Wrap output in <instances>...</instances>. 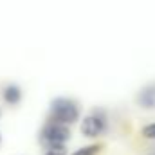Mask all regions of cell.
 I'll return each instance as SVG.
<instances>
[{"label": "cell", "mask_w": 155, "mask_h": 155, "mask_svg": "<svg viewBox=\"0 0 155 155\" xmlns=\"http://www.w3.org/2000/svg\"><path fill=\"white\" fill-rule=\"evenodd\" d=\"M79 116H81L79 105L71 97H54L49 105V121L71 126L78 123Z\"/></svg>", "instance_id": "6da1fadb"}, {"label": "cell", "mask_w": 155, "mask_h": 155, "mask_svg": "<svg viewBox=\"0 0 155 155\" xmlns=\"http://www.w3.org/2000/svg\"><path fill=\"white\" fill-rule=\"evenodd\" d=\"M72 137V132L69 126L54 123V121H47L41 130H40V143L43 148L49 146H65Z\"/></svg>", "instance_id": "7a4b0ae2"}, {"label": "cell", "mask_w": 155, "mask_h": 155, "mask_svg": "<svg viewBox=\"0 0 155 155\" xmlns=\"http://www.w3.org/2000/svg\"><path fill=\"white\" fill-rule=\"evenodd\" d=\"M107 130H108V119H107V114L101 112V110L90 112L88 116L83 117L81 123H79V132L87 139H97Z\"/></svg>", "instance_id": "3957f363"}, {"label": "cell", "mask_w": 155, "mask_h": 155, "mask_svg": "<svg viewBox=\"0 0 155 155\" xmlns=\"http://www.w3.org/2000/svg\"><path fill=\"white\" fill-rule=\"evenodd\" d=\"M22 97H24V92H22V88L16 83H9V85H5L2 88V99L7 105H11V107L18 105L22 101Z\"/></svg>", "instance_id": "277c9868"}, {"label": "cell", "mask_w": 155, "mask_h": 155, "mask_svg": "<svg viewBox=\"0 0 155 155\" xmlns=\"http://www.w3.org/2000/svg\"><path fill=\"white\" fill-rule=\"evenodd\" d=\"M137 103L139 107L150 110V108H155V85H148L144 87L139 94H137Z\"/></svg>", "instance_id": "5b68a950"}, {"label": "cell", "mask_w": 155, "mask_h": 155, "mask_svg": "<svg viewBox=\"0 0 155 155\" xmlns=\"http://www.w3.org/2000/svg\"><path fill=\"white\" fill-rule=\"evenodd\" d=\"M101 150H103V144H101V143H94V144L81 146V148L74 150L72 153H69V155H97Z\"/></svg>", "instance_id": "8992f818"}, {"label": "cell", "mask_w": 155, "mask_h": 155, "mask_svg": "<svg viewBox=\"0 0 155 155\" xmlns=\"http://www.w3.org/2000/svg\"><path fill=\"white\" fill-rule=\"evenodd\" d=\"M141 135L144 139H150V141H155V123H148L141 128Z\"/></svg>", "instance_id": "52a82bcc"}, {"label": "cell", "mask_w": 155, "mask_h": 155, "mask_svg": "<svg viewBox=\"0 0 155 155\" xmlns=\"http://www.w3.org/2000/svg\"><path fill=\"white\" fill-rule=\"evenodd\" d=\"M41 155H69L67 153V146H49L43 150Z\"/></svg>", "instance_id": "ba28073f"}, {"label": "cell", "mask_w": 155, "mask_h": 155, "mask_svg": "<svg viewBox=\"0 0 155 155\" xmlns=\"http://www.w3.org/2000/svg\"><path fill=\"white\" fill-rule=\"evenodd\" d=\"M0 143H2V134H0Z\"/></svg>", "instance_id": "9c48e42d"}, {"label": "cell", "mask_w": 155, "mask_h": 155, "mask_svg": "<svg viewBox=\"0 0 155 155\" xmlns=\"http://www.w3.org/2000/svg\"><path fill=\"white\" fill-rule=\"evenodd\" d=\"M0 116H2V112H0Z\"/></svg>", "instance_id": "30bf717a"}]
</instances>
